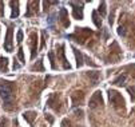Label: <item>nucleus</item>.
<instances>
[{
  "instance_id": "f257e3e1",
  "label": "nucleus",
  "mask_w": 135,
  "mask_h": 127,
  "mask_svg": "<svg viewBox=\"0 0 135 127\" xmlns=\"http://www.w3.org/2000/svg\"><path fill=\"white\" fill-rule=\"evenodd\" d=\"M13 91H15V84L9 80H4L0 79V96L4 100V107L7 110L12 108V103H13Z\"/></svg>"
},
{
  "instance_id": "f03ea898",
  "label": "nucleus",
  "mask_w": 135,
  "mask_h": 127,
  "mask_svg": "<svg viewBox=\"0 0 135 127\" xmlns=\"http://www.w3.org/2000/svg\"><path fill=\"white\" fill-rule=\"evenodd\" d=\"M108 99L112 104V107L115 110H120V108H124V99L123 96L115 91V90H108Z\"/></svg>"
},
{
  "instance_id": "7ed1b4c3",
  "label": "nucleus",
  "mask_w": 135,
  "mask_h": 127,
  "mask_svg": "<svg viewBox=\"0 0 135 127\" xmlns=\"http://www.w3.org/2000/svg\"><path fill=\"white\" fill-rule=\"evenodd\" d=\"M30 47H31V59H35L37 53V35L36 32L30 33Z\"/></svg>"
},
{
  "instance_id": "20e7f679",
  "label": "nucleus",
  "mask_w": 135,
  "mask_h": 127,
  "mask_svg": "<svg viewBox=\"0 0 135 127\" xmlns=\"http://www.w3.org/2000/svg\"><path fill=\"white\" fill-rule=\"evenodd\" d=\"M103 104V98H102V92L100 91H96L92 96H91V99H90V108H96V107H99V106H102Z\"/></svg>"
},
{
  "instance_id": "39448f33",
  "label": "nucleus",
  "mask_w": 135,
  "mask_h": 127,
  "mask_svg": "<svg viewBox=\"0 0 135 127\" xmlns=\"http://www.w3.org/2000/svg\"><path fill=\"white\" fill-rule=\"evenodd\" d=\"M71 99H72V104L74 106H80L84 100V94L82 91H74L71 94Z\"/></svg>"
},
{
  "instance_id": "423d86ee",
  "label": "nucleus",
  "mask_w": 135,
  "mask_h": 127,
  "mask_svg": "<svg viewBox=\"0 0 135 127\" xmlns=\"http://www.w3.org/2000/svg\"><path fill=\"white\" fill-rule=\"evenodd\" d=\"M4 50L7 52H12V50H13V47H12V28L11 27L7 31V36L4 40Z\"/></svg>"
},
{
  "instance_id": "0eeeda50",
  "label": "nucleus",
  "mask_w": 135,
  "mask_h": 127,
  "mask_svg": "<svg viewBox=\"0 0 135 127\" xmlns=\"http://www.w3.org/2000/svg\"><path fill=\"white\" fill-rule=\"evenodd\" d=\"M71 6H74V17L75 19H78V20H82L83 19V6L80 4H75V3H70Z\"/></svg>"
},
{
  "instance_id": "6e6552de",
  "label": "nucleus",
  "mask_w": 135,
  "mask_h": 127,
  "mask_svg": "<svg viewBox=\"0 0 135 127\" xmlns=\"http://www.w3.org/2000/svg\"><path fill=\"white\" fill-rule=\"evenodd\" d=\"M57 56L60 58V60H62V63H63V68H64V70H70V63L67 62V59H66V56H64V46H63V44L59 46Z\"/></svg>"
},
{
  "instance_id": "1a4fd4ad",
  "label": "nucleus",
  "mask_w": 135,
  "mask_h": 127,
  "mask_svg": "<svg viewBox=\"0 0 135 127\" xmlns=\"http://www.w3.org/2000/svg\"><path fill=\"white\" fill-rule=\"evenodd\" d=\"M59 17H60V22L63 24V27H68L70 26V22H68V13H67V9L66 8H60L59 11Z\"/></svg>"
},
{
  "instance_id": "9d476101",
  "label": "nucleus",
  "mask_w": 135,
  "mask_h": 127,
  "mask_svg": "<svg viewBox=\"0 0 135 127\" xmlns=\"http://www.w3.org/2000/svg\"><path fill=\"white\" fill-rule=\"evenodd\" d=\"M87 78L92 82V84H98V82H99V79H100V74L98 71H88L87 72Z\"/></svg>"
},
{
  "instance_id": "9b49d317",
  "label": "nucleus",
  "mask_w": 135,
  "mask_h": 127,
  "mask_svg": "<svg viewBox=\"0 0 135 127\" xmlns=\"http://www.w3.org/2000/svg\"><path fill=\"white\" fill-rule=\"evenodd\" d=\"M37 6H39L37 2H28V11H27L26 16H31V15L36 13L37 12Z\"/></svg>"
},
{
  "instance_id": "f8f14e48",
  "label": "nucleus",
  "mask_w": 135,
  "mask_h": 127,
  "mask_svg": "<svg viewBox=\"0 0 135 127\" xmlns=\"http://www.w3.org/2000/svg\"><path fill=\"white\" fill-rule=\"evenodd\" d=\"M72 50H74L75 58H76V66H78V67H82V66H83V59H84V56L82 55V52H80L79 50H76L75 47H72Z\"/></svg>"
},
{
  "instance_id": "ddd939ff",
  "label": "nucleus",
  "mask_w": 135,
  "mask_h": 127,
  "mask_svg": "<svg viewBox=\"0 0 135 127\" xmlns=\"http://www.w3.org/2000/svg\"><path fill=\"white\" fill-rule=\"evenodd\" d=\"M36 115H37V114H36V111H26V113L23 114V118H24L30 124H32V123H33V120L36 119Z\"/></svg>"
},
{
  "instance_id": "4468645a",
  "label": "nucleus",
  "mask_w": 135,
  "mask_h": 127,
  "mask_svg": "<svg viewBox=\"0 0 135 127\" xmlns=\"http://www.w3.org/2000/svg\"><path fill=\"white\" fill-rule=\"evenodd\" d=\"M11 7H12V13H11V17L12 19H16L19 16V2H9Z\"/></svg>"
},
{
  "instance_id": "2eb2a0df",
  "label": "nucleus",
  "mask_w": 135,
  "mask_h": 127,
  "mask_svg": "<svg viewBox=\"0 0 135 127\" xmlns=\"http://www.w3.org/2000/svg\"><path fill=\"white\" fill-rule=\"evenodd\" d=\"M0 72H8V59L4 56L0 58Z\"/></svg>"
},
{
  "instance_id": "dca6fc26",
  "label": "nucleus",
  "mask_w": 135,
  "mask_h": 127,
  "mask_svg": "<svg viewBox=\"0 0 135 127\" xmlns=\"http://www.w3.org/2000/svg\"><path fill=\"white\" fill-rule=\"evenodd\" d=\"M92 22H94V24H95L96 27H98V28H100V27H102V19L98 16V12H96V11H94V12H92Z\"/></svg>"
},
{
  "instance_id": "f3484780",
  "label": "nucleus",
  "mask_w": 135,
  "mask_h": 127,
  "mask_svg": "<svg viewBox=\"0 0 135 127\" xmlns=\"http://www.w3.org/2000/svg\"><path fill=\"white\" fill-rule=\"evenodd\" d=\"M126 79H127V76H126V75H120V76H118L117 79H115L112 83H114L115 86H123V84H124V82H126Z\"/></svg>"
},
{
  "instance_id": "a211bd4d",
  "label": "nucleus",
  "mask_w": 135,
  "mask_h": 127,
  "mask_svg": "<svg viewBox=\"0 0 135 127\" xmlns=\"http://www.w3.org/2000/svg\"><path fill=\"white\" fill-rule=\"evenodd\" d=\"M31 70H32V71H35V70H36V71H44V67H43V60H39L36 64H33Z\"/></svg>"
},
{
  "instance_id": "6ab92c4d",
  "label": "nucleus",
  "mask_w": 135,
  "mask_h": 127,
  "mask_svg": "<svg viewBox=\"0 0 135 127\" xmlns=\"http://www.w3.org/2000/svg\"><path fill=\"white\" fill-rule=\"evenodd\" d=\"M17 58L20 59L22 64L26 63V59H24V52H23V48H19V52H17Z\"/></svg>"
},
{
  "instance_id": "aec40b11",
  "label": "nucleus",
  "mask_w": 135,
  "mask_h": 127,
  "mask_svg": "<svg viewBox=\"0 0 135 127\" xmlns=\"http://www.w3.org/2000/svg\"><path fill=\"white\" fill-rule=\"evenodd\" d=\"M47 32H46V30H43L42 31V44H40V48H44V44H46V39H47Z\"/></svg>"
},
{
  "instance_id": "412c9836",
  "label": "nucleus",
  "mask_w": 135,
  "mask_h": 127,
  "mask_svg": "<svg viewBox=\"0 0 135 127\" xmlns=\"http://www.w3.org/2000/svg\"><path fill=\"white\" fill-rule=\"evenodd\" d=\"M99 12H100L102 16H106V3L104 2H102L99 4Z\"/></svg>"
},
{
  "instance_id": "4be33fe9",
  "label": "nucleus",
  "mask_w": 135,
  "mask_h": 127,
  "mask_svg": "<svg viewBox=\"0 0 135 127\" xmlns=\"http://www.w3.org/2000/svg\"><path fill=\"white\" fill-rule=\"evenodd\" d=\"M48 58H50V60H51V67L55 70V68H56V64H55V56H54V52H50V53H48Z\"/></svg>"
},
{
  "instance_id": "5701e85b",
  "label": "nucleus",
  "mask_w": 135,
  "mask_h": 127,
  "mask_svg": "<svg viewBox=\"0 0 135 127\" xmlns=\"http://www.w3.org/2000/svg\"><path fill=\"white\" fill-rule=\"evenodd\" d=\"M127 91L130 92L132 102H135V87H127Z\"/></svg>"
},
{
  "instance_id": "b1692460",
  "label": "nucleus",
  "mask_w": 135,
  "mask_h": 127,
  "mask_svg": "<svg viewBox=\"0 0 135 127\" xmlns=\"http://www.w3.org/2000/svg\"><path fill=\"white\" fill-rule=\"evenodd\" d=\"M16 40H17V43H22V40H23V31H22V30H19V31H17Z\"/></svg>"
},
{
  "instance_id": "393cba45",
  "label": "nucleus",
  "mask_w": 135,
  "mask_h": 127,
  "mask_svg": "<svg viewBox=\"0 0 135 127\" xmlns=\"http://www.w3.org/2000/svg\"><path fill=\"white\" fill-rule=\"evenodd\" d=\"M7 123H8L7 118H2V119H0V127H7Z\"/></svg>"
},
{
  "instance_id": "a878e982",
  "label": "nucleus",
  "mask_w": 135,
  "mask_h": 127,
  "mask_svg": "<svg viewBox=\"0 0 135 127\" xmlns=\"http://www.w3.org/2000/svg\"><path fill=\"white\" fill-rule=\"evenodd\" d=\"M4 16V8H3V3L0 2V17Z\"/></svg>"
},
{
  "instance_id": "bb28decb",
  "label": "nucleus",
  "mask_w": 135,
  "mask_h": 127,
  "mask_svg": "<svg viewBox=\"0 0 135 127\" xmlns=\"http://www.w3.org/2000/svg\"><path fill=\"white\" fill-rule=\"evenodd\" d=\"M46 119H48V122H50V123H52V122H54V118H52L50 114H47V115H46Z\"/></svg>"
},
{
  "instance_id": "cd10ccee",
  "label": "nucleus",
  "mask_w": 135,
  "mask_h": 127,
  "mask_svg": "<svg viewBox=\"0 0 135 127\" xmlns=\"http://www.w3.org/2000/svg\"><path fill=\"white\" fill-rule=\"evenodd\" d=\"M62 124H63L62 127H66V122H64V120H63V123H62Z\"/></svg>"
}]
</instances>
